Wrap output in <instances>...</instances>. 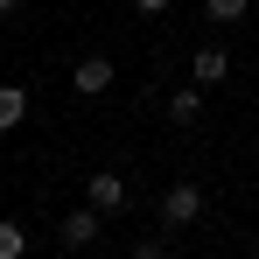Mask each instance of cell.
Masks as SVG:
<instances>
[{
    "mask_svg": "<svg viewBox=\"0 0 259 259\" xmlns=\"http://www.w3.org/2000/svg\"><path fill=\"white\" fill-rule=\"evenodd\" d=\"M189 77H196V84H224V77H231V56H224L217 42L189 49Z\"/></svg>",
    "mask_w": 259,
    "mask_h": 259,
    "instance_id": "obj_5",
    "label": "cell"
},
{
    "mask_svg": "<svg viewBox=\"0 0 259 259\" xmlns=\"http://www.w3.org/2000/svg\"><path fill=\"white\" fill-rule=\"evenodd\" d=\"M133 259H168V231H154V238H140V245H133Z\"/></svg>",
    "mask_w": 259,
    "mask_h": 259,
    "instance_id": "obj_10",
    "label": "cell"
},
{
    "mask_svg": "<svg viewBox=\"0 0 259 259\" xmlns=\"http://www.w3.org/2000/svg\"><path fill=\"white\" fill-rule=\"evenodd\" d=\"M84 203H91V210H105V217H119V210H126V175L98 168V175L84 182Z\"/></svg>",
    "mask_w": 259,
    "mask_h": 259,
    "instance_id": "obj_4",
    "label": "cell"
},
{
    "mask_svg": "<svg viewBox=\"0 0 259 259\" xmlns=\"http://www.w3.org/2000/svg\"><path fill=\"white\" fill-rule=\"evenodd\" d=\"M112 77H119L112 56H77V63H70V91H77V98H105Z\"/></svg>",
    "mask_w": 259,
    "mask_h": 259,
    "instance_id": "obj_3",
    "label": "cell"
},
{
    "mask_svg": "<svg viewBox=\"0 0 259 259\" xmlns=\"http://www.w3.org/2000/svg\"><path fill=\"white\" fill-rule=\"evenodd\" d=\"M21 7H28V0H0V14H21Z\"/></svg>",
    "mask_w": 259,
    "mask_h": 259,
    "instance_id": "obj_12",
    "label": "cell"
},
{
    "mask_svg": "<svg viewBox=\"0 0 259 259\" xmlns=\"http://www.w3.org/2000/svg\"><path fill=\"white\" fill-rule=\"evenodd\" d=\"M0 259H28V231L0 217Z\"/></svg>",
    "mask_w": 259,
    "mask_h": 259,
    "instance_id": "obj_9",
    "label": "cell"
},
{
    "mask_svg": "<svg viewBox=\"0 0 259 259\" xmlns=\"http://www.w3.org/2000/svg\"><path fill=\"white\" fill-rule=\"evenodd\" d=\"M203 14H210L217 28H231V21H245V14H252V0H203Z\"/></svg>",
    "mask_w": 259,
    "mask_h": 259,
    "instance_id": "obj_8",
    "label": "cell"
},
{
    "mask_svg": "<svg viewBox=\"0 0 259 259\" xmlns=\"http://www.w3.org/2000/svg\"><path fill=\"white\" fill-rule=\"evenodd\" d=\"M98 231H105V210H91V203H77V210L56 217V245L63 252H84V245H98Z\"/></svg>",
    "mask_w": 259,
    "mask_h": 259,
    "instance_id": "obj_2",
    "label": "cell"
},
{
    "mask_svg": "<svg viewBox=\"0 0 259 259\" xmlns=\"http://www.w3.org/2000/svg\"><path fill=\"white\" fill-rule=\"evenodd\" d=\"M154 217H161V231H189V224H196V217H203V189H196V182H168V189H161V203H154Z\"/></svg>",
    "mask_w": 259,
    "mask_h": 259,
    "instance_id": "obj_1",
    "label": "cell"
},
{
    "mask_svg": "<svg viewBox=\"0 0 259 259\" xmlns=\"http://www.w3.org/2000/svg\"><path fill=\"white\" fill-rule=\"evenodd\" d=\"M252 252H259V231H252Z\"/></svg>",
    "mask_w": 259,
    "mask_h": 259,
    "instance_id": "obj_13",
    "label": "cell"
},
{
    "mask_svg": "<svg viewBox=\"0 0 259 259\" xmlns=\"http://www.w3.org/2000/svg\"><path fill=\"white\" fill-rule=\"evenodd\" d=\"M21 119H28V91H21V84H0V133H14Z\"/></svg>",
    "mask_w": 259,
    "mask_h": 259,
    "instance_id": "obj_7",
    "label": "cell"
},
{
    "mask_svg": "<svg viewBox=\"0 0 259 259\" xmlns=\"http://www.w3.org/2000/svg\"><path fill=\"white\" fill-rule=\"evenodd\" d=\"M63 259H77V252H63Z\"/></svg>",
    "mask_w": 259,
    "mask_h": 259,
    "instance_id": "obj_14",
    "label": "cell"
},
{
    "mask_svg": "<svg viewBox=\"0 0 259 259\" xmlns=\"http://www.w3.org/2000/svg\"><path fill=\"white\" fill-rule=\"evenodd\" d=\"M133 7H140V14H168L175 0H133Z\"/></svg>",
    "mask_w": 259,
    "mask_h": 259,
    "instance_id": "obj_11",
    "label": "cell"
},
{
    "mask_svg": "<svg viewBox=\"0 0 259 259\" xmlns=\"http://www.w3.org/2000/svg\"><path fill=\"white\" fill-rule=\"evenodd\" d=\"M168 119H175V126H196V119H203V84L168 91Z\"/></svg>",
    "mask_w": 259,
    "mask_h": 259,
    "instance_id": "obj_6",
    "label": "cell"
}]
</instances>
